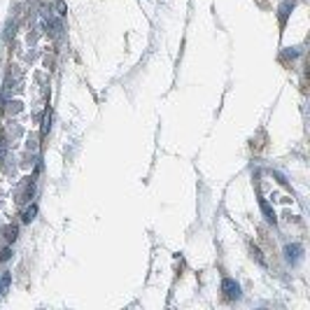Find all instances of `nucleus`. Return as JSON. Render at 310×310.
<instances>
[{
    "label": "nucleus",
    "instance_id": "f257e3e1",
    "mask_svg": "<svg viewBox=\"0 0 310 310\" xmlns=\"http://www.w3.org/2000/svg\"><path fill=\"white\" fill-rule=\"evenodd\" d=\"M221 292H224V299L236 301V299H240V284L233 278H224L221 280Z\"/></svg>",
    "mask_w": 310,
    "mask_h": 310
},
{
    "label": "nucleus",
    "instance_id": "f03ea898",
    "mask_svg": "<svg viewBox=\"0 0 310 310\" xmlns=\"http://www.w3.org/2000/svg\"><path fill=\"white\" fill-rule=\"evenodd\" d=\"M301 254H303V248L299 245V243H292V245H287V248H284V257H287L289 264H299Z\"/></svg>",
    "mask_w": 310,
    "mask_h": 310
},
{
    "label": "nucleus",
    "instance_id": "20e7f679",
    "mask_svg": "<svg viewBox=\"0 0 310 310\" xmlns=\"http://www.w3.org/2000/svg\"><path fill=\"white\" fill-rule=\"evenodd\" d=\"M292 9H294V0H287L282 7H280V24H284V21H287V14H289Z\"/></svg>",
    "mask_w": 310,
    "mask_h": 310
},
{
    "label": "nucleus",
    "instance_id": "39448f33",
    "mask_svg": "<svg viewBox=\"0 0 310 310\" xmlns=\"http://www.w3.org/2000/svg\"><path fill=\"white\" fill-rule=\"evenodd\" d=\"M9 282H12V273H0V294L7 289Z\"/></svg>",
    "mask_w": 310,
    "mask_h": 310
},
{
    "label": "nucleus",
    "instance_id": "6e6552de",
    "mask_svg": "<svg viewBox=\"0 0 310 310\" xmlns=\"http://www.w3.org/2000/svg\"><path fill=\"white\" fill-rule=\"evenodd\" d=\"M5 152H7V142H5V135H0V163L5 159Z\"/></svg>",
    "mask_w": 310,
    "mask_h": 310
},
{
    "label": "nucleus",
    "instance_id": "0eeeda50",
    "mask_svg": "<svg viewBox=\"0 0 310 310\" xmlns=\"http://www.w3.org/2000/svg\"><path fill=\"white\" fill-rule=\"evenodd\" d=\"M2 233H5V238L12 243V240L17 238V226H5V229H2Z\"/></svg>",
    "mask_w": 310,
    "mask_h": 310
},
{
    "label": "nucleus",
    "instance_id": "7ed1b4c3",
    "mask_svg": "<svg viewBox=\"0 0 310 310\" xmlns=\"http://www.w3.org/2000/svg\"><path fill=\"white\" fill-rule=\"evenodd\" d=\"M259 205H261V210H264L266 219L271 221V224H275V213H273V210H271V205L266 203V198H259Z\"/></svg>",
    "mask_w": 310,
    "mask_h": 310
},
{
    "label": "nucleus",
    "instance_id": "1a4fd4ad",
    "mask_svg": "<svg viewBox=\"0 0 310 310\" xmlns=\"http://www.w3.org/2000/svg\"><path fill=\"white\" fill-rule=\"evenodd\" d=\"M9 257H12V249L5 248L2 249V254H0V261H9Z\"/></svg>",
    "mask_w": 310,
    "mask_h": 310
},
{
    "label": "nucleus",
    "instance_id": "423d86ee",
    "mask_svg": "<svg viewBox=\"0 0 310 310\" xmlns=\"http://www.w3.org/2000/svg\"><path fill=\"white\" fill-rule=\"evenodd\" d=\"M35 213H37V208H35V205H31V208H28L26 213H24V217H21V219H24V221L28 224V221H33V219H35Z\"/></svg>",
    "mask_w": 310,
    "mask_h": 310
}]
</instances>
